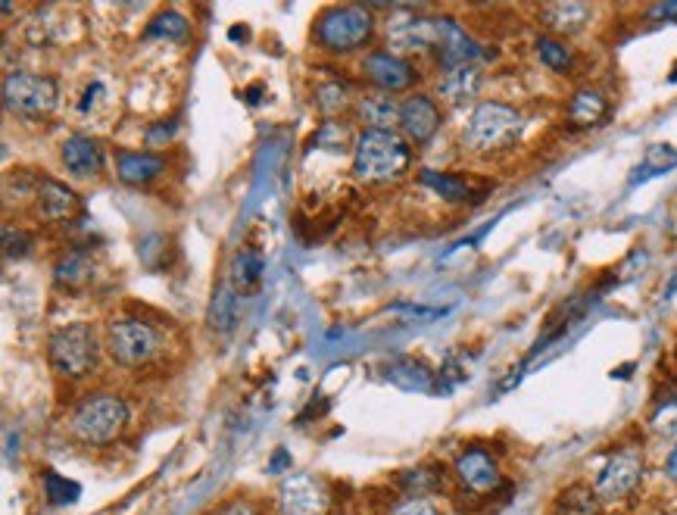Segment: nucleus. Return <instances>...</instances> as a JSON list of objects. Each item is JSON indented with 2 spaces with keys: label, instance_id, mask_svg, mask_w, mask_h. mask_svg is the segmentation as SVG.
I'll use <instances>...</instances> for the list:
<instances>
[{
  "label": "nucleus",
  "instance_id": "14",
  "mask_svg": "<svg viewBox=\"0 0 677 515\" xmlns=\"http://www.w3.org/2000/svg\"><path fill=\"white\" fill-rule=\"evenodd\" d=\"M78 210V197L72 188H66L63 182H54V178H44L38 188V213L50 222L69 219Z\"/></svg>",
  "mask_w": 677,
  "mask_h": 515
},
{
  "label": "nucleus",
  "instance_id": "23",
  "mask_svg": "<svg viewBox=\"0 0 677 515\" xmlns=\"http://www.w3.org/2000/svg\"><path fill=\"white\" fill-rule=\"evenodd\" d=\"M422 182L431 188V191H437L444 200H450V203H459V200H465L468 194H472V188H468V182L462 175H447V172H422Z\"/></svg>",
  "mask_w": 677,
  "mask_h": 515
},
{
  "label": "nucleus",
  "instance_id": "1",
  "mask_svg": "<svg viewBox=\"0 0 677 515\" xmlns=\"http://www.w3.org/2000/svg\"><path fill=\"white\" fill-rule=\"evenodd\" d=\"M409 166V144L397 132L369 128L353 144V175L359 182H394Z\"/></svg>",
  "mask_w": 677,
  "mask_h": 515
},
{
  "label": "nucleus",
  "instance_id": "31",
  "mask_svg": "<svg viewBox=\"0 0 677 515\" xmlns=\"http://www.w3.org/2000/svg\"><path fill=\"white\" fill-rule=\"evenodd\" d=\"M4 247H7V256H25V250H29V238H25L22 231L13 235V228H4Z\"/></svg>",
  "mask_w": 677,
  "mask_h": 515
},
{
  "label": "nucleus",
  "instance_id": "34",
  "mask_svg": "<svg viewBox=\"0 0 677 515\" xmlns=\"http://www.w3.org/2000/svg\"><path fill=\"white\" fill-rule=\"evenodd\" d=\"M665 475L677 484V444H674V450H671L668 459H665Z\"/></svg>",
  "mask_w": 677,
  "mask_h": 515
},
{
  "label": "nucleus",
  "instance_id": "12",
  "mask_svg": "<svg viewBox=\"0 0 677 515\" xmlns=\"http://www.w3.org/2000/svg\"><path fill=\"white\" fill-rule=\"evenodd\" d=\"M362 72L369 75V82H375L387 94L409 88L412 79H415L412 66L397 54H387V50H375V54H369L366 63H362Z\"/></svg>",
  "mask_w": 677,
  "mask_h": 515
},
{
  "label": "nucleus",
  "instance_id": "35",
  "mask_svg": "<svg viewBox=\"0 0 677 515\" xmlns=\"http://www.w3.org/2000/svg\"><path fill=\"white\" fill-rule=\"evenodd\" d=\"M671 82H677V66L671 69Z\"/></svg>",
  "mask_w": 677,
  "mask_h": 515
},
{
  "label": "nucleus",
  "instance_id": "18",
  "mask_svg": "<svg viewBox=\"0 0 677 515\" xmlns=\"http://www.w3.org/2000/svg\"><path fill=\"white\" fill-rule=\"evenodd\" d=\"M543 22L550 25L553 32H565V35H571V32H581L584 25H587V19H590V7L587 4H578V0H562V4H550V7H543Z\"/></svg>",
  "mask_w": 677,
  "mask_h": 515
},
{
  "label": "nucleus",
  "instance_id": "26",
  "mask_svg": "<svg viewBox=\"0 0 677 515\" xmlns=\"http://www.w3.org/2000/svg\"><path fill=\"white\" fill-rule=\"evenodd\" d=\"M147 35H166V38H185L188 35V22L181 19L175 10H166V13H160L153 22H150V29H147Z\"/></svg>",
  "mask_w": 677,
  "mask_h": 515
},
{
  "label": "nucleus",
  "instance_id": "32",
  "mask_svg": "<svg viewBox=\"0 0 677 515\" xmlns=\"http://www.w3.org/2000/svg\"><path fill=\"white\" fill-rule=\"evenodd\" d=\"M649 19H665V22H674L677 19V0H665V4L649 10Z\"/></svg>",
  "mask_w": 677,
  "mask_h": 515
},
{
  "label": "nucleus",
  "instance_id": "30",
  "mask_svg": "<svg viewBox=\"0 0 677 515\" xmlns=\"http://www.w3.org/2000/svg\"><path fill=\"white\" fill-rule=\"evenodd\" d=\"M390 515H444L440 512L431 500H425V497H415V500H406V503H400L394 512Z\"/></svg>",
  "mask_w": 677,
  "mask_h": 515
},
{
  "label": "nucleus",
  "instance_id": "7",
  "mask_svg": "<svg viewBox=\"0 0 677 515\" xmlns=\"http://www.w3.org/2000/svg\"><path fill=\"white\" fill-rule=\"evenodd\" d=\"M640 481H643L640 450H618L603 462L600 472H596L593 491L600 497V503H615V500L631 497Z\"/></svg>",
  "mask_w": 677,
  "mask_h": 515
},
{
  "label": "nucleus",
  "instance_id": "21",
  "mask_svg": "<svg viewBox=\"0 0 677 515\" xmlns=\"http://www.w3.org/2000/svg\"><path fill=\"white\" fill-rule=\"evenodd\" d=\"M674 166H677V147H671V144H653V147L646 150L643 163L634 169V182H643V178H656V175H662V172H668Z\"/></svg>",
  "mask_w": 677,
  "mask_h": 515
},
{
  "label": "nucleus",
  "instance_id": "10",
  "mask_svg": "<svg viewBox=\"0 0 677 515\" xmlns=\"http://www.w3.org/2000/svg\"><path fill=\"white\" fill-rule=\"evenodd\" d=\"M456 478H459V484L465 487L468 494H478V497L493 494V491H497V487H500V481H503L497 459H493V456H490L487 450H481V447L465 450V453L456 459Z\"/></svg>",
  "mask_w": 677,
  "mask_h": 515
},
{
  "label": "nucleus",
  "instance_id": "8",
  "mask_svg": "<svg viewBox=\"0 0 677 515\" xmlns=\"http://www.w3.org/2000/svg\"><path fill=\"white\" fill-rule=\"evenodd\" d=\"M107 353L119 366H141L156 353V331L141 319H113L107 325Z\"/></svg>",
  "mask_w": 677,
  "mask_h": 515
},
{
  "label": "nucleus",
  "instance_id": "2",
  "mask_svg": "<svg viewBox=\"0 0 677 515\" xmlns=\"http://www.w3.org/2000/svg\"><path fill=\"white\" fill-rule=\"evenodd\" d=\"M522 128H525V119L515 107L497 100H484L475 107V113L468 116L462 128V144L475 153H497L522 138Z\"/></svg>",
  "mask_w": 677,
  "mask_h": 515
},
{
  "label": "nucleus",
  "instance_id": "27",
  "mask_svg": "<svg viewBox=\"0 0 677 515\" xmlns=\"http://www.w3.org/2000/svg\"><path fill=\"white\" fill-rule=\"evenodd\" d=\"M234 319H238V303L231 300L228 291H219V297L213 303V328L228 331L234 325Z\"/></svg>",
  "mask_w": 677,
  "mask_h": 515
},
{
  "label": "nucleus",
  "instance_id": "13",
  "mask_svg": "<svg viewBox=\"0 0 677 515\" xmlns=\"http://www.w3.org/2000/svg\"><path fill=\"white\" fill-rule=\"evenodd\" d=\"M63 166L72 178H94L103 169V150L94 138L88 135H72L63 141Z\"/></svg>",
  "mask_w": 677,
  "mask_h": 515
},
{
  "label": "nucleus",
  "instance_id": "4",
  "mask_svg": "<svg viewBox=\"0 0 677 515\" xmlns=\"http://www.w3.org/2000/svg\"><path fill=\"white\" fill-rule=\"evenodd\" d=\"M50 366L66 378H82L97 366V338L94 328L85 322H75L60 328L47 344Z\"/></svg>",
  "mask_w": 677,
  "mask_h": 515
},
{
  "label": "nucleus",
  "instance_id": "25",
  "mask_svg": "<svg viewBox=\"0 0 677 515\" xmlns=\"http://www.w3.org/2000/svg\"><path fill=\"white\" fill-rule=\"evenodd\" d=\"M537 54L543 60V66H550L553 72H565L571 66V50L553 38H540L537 41Z\"/></svg>",
  "mask_w": 677,
  "mask_h": 515
},
{
  "label": "nucleus",
  "instance_id": "28",
  "mask_svg": "<svg viewBox=\"0 0 677 515\" xmlns=\"http://www.w3.org/2000/svg\"><path fill=\"white\" fill-rule=\"evenodd\" d=\"M47 497L54 500V503H72V500L78 497V484L63 481L57 472H50V475H47Z\"/></svg>",
  "mask_w": 677,
  "mask_h": 515
},
{
  "label": "nucleus",
  "instance_id": "3",
  "mask_svg": "<svg viewBox=\"0 0 677 515\" xmlns=\"http://www.w3.org/2000/svg\"><path fill=\"white\" fill-rule=\"evenodd\" d=\"M128 422V406L113 394L85 397L72 416V434L85 444H110Z\"/></svg>",
  "mask_w": 677,
  "mask_h": 515
},
{
  "label": "nucleus",
  "instance_id": "15",
  "mask_svg": "<svg viewBox=\"0 0 677 515\" xmlns=\"http://www.w3.org/2000/svg\"><path fill=\"white\" fill-rule=\"evenodd\" d=\"M116 169L125 185H147L163 172V157L144 153V150H125V153H119Z\"/></svg>",
  "mask_w": 677,
  "mask_h": 515
},
{
  "label": "nucleus",
  "instance_id": "16",
  "mask_svg": "<svg viewBox=\"0 0 677 515\" xmlns=\"http://www.w3.org/2000/svg\"><path fill=\"white\" fill-rule=\"evenodd\" d=\"M440 97L447 103H468L478 91H481V72L475 66H456V69H447V75L440 79L437 85Z\"/></svg>",
  "mask_w": 677,
  "mask_h": 515
},
{
  "label": "nucleus",
  "instance_id": "20",
  "mask_svg": "<svg viewBox=\"0 0 677 515\" xmlns=\"http://www.w3.org/2000/svg\"><path fill=\"white\" fill-rule=\"evenodd\" d=\"M556 515H600V497L593 487L571 484L556 500Z\"/></svg>",
  "mask_w": 677,
  "mask_h": 515
},
{
  "label": "nucleus",
  "instance_id": "9",
  "mask_svg": "<svg viewBox=\"0 0 677 515\" xmlns=\"http://www.w3.org/2000/svg\"><path fill=\"white\" fill-rule=\"evenodd\" d=\"M281 515H325L328 512V491L325 484L312 475H288L278 487Z\"/></svg>",
  "mask_w": 677,
  "mask_h": 515
},
{
  "label": "nucleus",
  "instance_id": "24",
  "mask_svg": "<svg viewBox=\"0 0 677 515\" xmlns=\"http://www.w3.org/2000/svg\"><path fill=\"white\" fill-rule=\"evenodd\" d=\"M259 272H263V263H259L256 253H241L238 260H234V269H231V281L238 291H250L256 281H259Z\"/></svg>",
  "mask_w": 677,
  "mask_h": 515
},
{
  "label": "nucleus",
  "instance_id": "22",
  "mask_svg": "<svg viewBox=\"0 0 677 515\" xmlns=\"http://www.w3.org/2000/svg\"><path fill=\"white\" fill-rule=\"evenodd\" d=\"M88 278H91V260H88V256L78 253V250L66 253L60 260V266H57V285L75 291V288H82Z\"/></svg>",
  "mask_w": 677,
  "mask_h": 515
},
{
  "label": "nucleus",
  "instance_id": "29",
  "mask_svg": "<svg viewBox=\"0 0 677 515\" xmlns=\"http://www.w3.org/2000/svg\"><path fill=\"white\" fill-rule=\"evenodd\" d=\"M653 428L659 434H668V437H674V441H677V400L659 406L656 419H653Z\"/></svg>",
  "mask_w": 677,
  "mask_h": 515
},
{
  "label": "nucleus",
  "instance_id": "11",
  "mask_svg": "<svg viewBox=\"0 0 677 515\" xmlns=\"http://www.w3.org/2000/svg\"><path fill=\"white\" fill-rule=\"evenodd\" d=\"M400 128L403 135L415 144H425L434 138L440 128V110L428 94H415L406 103H400Z\"/></svg>",
  "mask_w": 677,
  "mask_h": 515
},
{
  "label": "nucleus",
  "instance_id": "33",
  "mask_svg": "<svg viewBox=\"0 0 677 515\" xmlns=\"http://www.w3.org/2000/svg\"><path fill=\"white\" fill-rule=\"evenodd\" d=\"M219 515H256V512H253V506H250V503H244V500H234V503H231V506H225Z\"/></svg>",
  "mask_w": 677,
  "mask_h": 515
},
{
  "label": "nucleus",
  "instance_id": "5",
  "mask_svg": "<svg viewBox=\"0 0 677 515\" xmlns=\"http://www.w3.org/2000/svg\"><path fill=\"white\" fill-rule=\"evenodd\" d=\"M4 100H7V107L19 116H47L57 107L60 88L50 75H35V72L16 69L4 79Z\"/></svg>",
  "mask_w": 677,
  "mask_h": 515
},
{
  "label": "nucleus",
  "instance_id": "17",
  "mask_svg": "<svg viewBox=\"0 0 677 515\" xmlns=\"http://www.w3.org/2000/svg\"><path fill=\"white\" fill-rule=\"evenodd\" d=\"M606 113H609V100L600 91H593V88L578 91L575 97H571V103H568V122L575 125V128L600 125L606 119Z\"/></svg>",
  "mask_w": 677,
  "mask_h": 515
},
{
  "label": "nucleus",
  "instance_id": "6",
  "mask_svg": "<svg viewBox=\"0 0 677 515\" xmlns=\"http://www.w3.org/2000/svg\"><path fill=\"white\" fill-rule=\"evenodd\" d=\"M372 35V16L362 7H334L316 22V38L334 54H347Z\"/></svg>",
  "mask_w": 677,
  "mask_h": 515
},
{
  "label": "nucleus",
  "instance_id": "19",
  "mask_svg": "<svg viewBox=\"0 0 677 515\" xmlns=\"http://www.w3.org/2000/svg\"><path fill=\"white\" fill-rule=\"evenodd\" d=\"M359 116L378 132H394V125H400V103L390 100V94H375L359 103Z\"/></svg>",
  "mask_w": 677,
  "mask_h": 515
}]
</instances>
